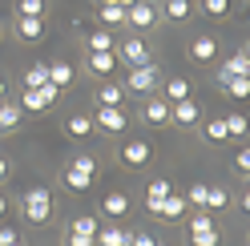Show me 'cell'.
I'll list each match as a JSON object with an SVG mask.
<instances>
[{"instance_id": "cell-45", "label": "cell", "mask_w": 250, "mask_h": 246, "mask_svg": "<svg viewBox=\"0 0 250 246\" xmlns=\"http://www.w3.org/2000/svg\"><path fill=\"white\" fill-rule=\"evenodd\" d=\"M4 214H8V202H4V194H0V218H4Z\"/></svg>"}, {"instance_id": "cell-27", "label": "cell", "mask_w": 250, "mask_h": 246, "mask_svg": "<svg viewBox=\"0 0 250 246\" xmlns=\"http://www.w3.org/2000/svg\"><path fill=\"white\" fill-rule=\"evenodd\" d=\"M65 186L73 194H85V190H93V178L89 174H77V170H65Z\"/></svg>"}, {"instance_id": "cell-18", "label": "cell", "mask_w": 250, "mask_h": 246, "mask_svg": "<svg viewBox=\"0 0 250 246\" xmlns=\"http://www.w3.org/2000/svg\"><path fill=\"white\" fill-rule=\"evenodd\" d=\"M158 218H166V222L186 218V198H182V194H169L166 202H162V210H158Z\"/></svg>"}, {"instance_id": "cell-46", "label": "cell", "mask_w": 250, "mask_h": 246, "mask_svg": "<svg viewBox=\"0 0 250 246\" xmlns=\"http://www.w3.org/2000/svg\"><path fill=\"white\" fill-rule=\"evenodd\" d=\"M153 246H169V242H153Z\"/></svg>"}, {"instance_id": "cell-7", "label": "cell", "mask_w": 250, "mask_h": 246, "mask_svg": "<svg viewBox=\"0 0 250 246\" xmlns=\"http://www.w3.org/2000/svg\"><path fill=\"white\" fill-rule=\"evenodd\" d=\"M186 57L198 61V65H210V61H218V41H214L210 33H202V37H194V41H190Z\"/></svg>"}, {"instance_id": "cell-5", "label": "cell", "mask_w": 250, "mask_h": 246, "mask_svg": "<svg viewBox=\"0 0 250 246\" xmlns=\"http://www.w3.org/2000/svg\"><path fill=\"white\" fill-rule=\"evenodd\" d=\"M153 24H158V8L149 0H137L125 8V28H153Z\"/></svg>"}, {"instance_id": "cell-28", "label": "cell", "mask_w": 250, "mask_h": 246, "mask_svg": "<svg viewBox=\"0 0 250 246\" xmlns=\"http://www.w3.org/2000/svg\"><path fill=\"white\" fill-rule=\"evenodd\" d=\"M166 20H186L190 17V0H166Z\"/></svg>"}, {"instance_id": "cell-8", "label": "cell", "mask_w": 250, "mask_h": 246, "mask_svg": "<svg viewBox=\"0 0 250 246\" xmlns=\"http://www.w3.org/2000/svg\"><path fill=\"white\" fill-rule=\"evenodd\" d=\"M129 210H133V202H129V194H125V190H109L105 194V202H101V214H105V218H129Z\"/></svg>"}, {"instance_id": "cell-15", "label": "cell", "mask_w": 250, "mask_h": 246, "mask_svg": "<svg viewBox=\"0 0 250 246\" xmlns=\"http://www.w3.org/2000/svg\"><path fill=\"white\" fill-rule=\"evenodd\" d=\"M117 65H121L117 53H89V73L93 77H113Z\"/></svg>"}, {"instance_id": "cell-3", "label": "cell", "mask_w": 250, "mask_h": 246, "mask_svg": "<svg viewBox=\"0 0 250 246\" xmlns=\"http://www.w3.org/2000/svg\"><path fill=\"white\" fill-rule=\"evenodd\" d=\"M117 61H125L129 69H137V65H149L153 61V53H149V44L142 41V37H125V41H117Z\"/></svg>"}, {"instance_id": "cell-31", "label": "cell", "mask_w": 250, "mask_h": 246, "mask_svg": "<svg viewBox=\"0 0 250 246\" xmlns=\"http://www.w3.org/2000/svg\"><path fill=\"white\" fill-rule=\"evenodd\" d=\"M69 170H77V174H89V178H97V162H93L89 153H77V158L69 162Z\"/></svg>"}, {"instance_id": "cell-23", "label": "cell", "mask_w": 250, "mask_h": 246, "mask_svg": "<svg viewBox=\"0 0 250 246\" xmlns=\"http://www.w3.org/2000/svg\"><path fill=\"white\" fill-rule=\"evenodd\" d=\"M21 125V105H4L0 101V133H12Z\"/></svg>"}, {"instance_id": "cell-22", "label": "cell", "mask_w": 250, "mask_h": 246, "mask_svg": "<svg viewBox=\"0 0 250 246\" xmlns=\"http://www.w3.org/2000/svg\"><path fill=\"white\" fill-rule=\"evenodd\" d=\"M49 97L41 93V89H24V97H21V109H28V113H41V109H49Z\"/></svg>"}, {"instance_id": "cell-37", "label": "cell", "mask_w": 250, "mask_h": 246, "mask_svg": "<svg viewBox=\"0 0 250 246\" xmlns=\"http://www.w3.org/2000/svg\"><path fill=\"white\" fill-rule=\"evenodd\" d=\"M202 12H206V17H226L230 0H202Z\"/></svg>"}, {"instance_id": "cell-40", "label": "cell", "mask_w": 250, "mask_h": 246, "mask_svg": "<svg viewBox=\"0 0 250 246\" xmlns=\"http://www.w3.org/2000/svg\"><path fill=\"white\" fill-rule=\"evenodd\" d=\"M158 238L153 234H146V230H137V234H129V246H153Z\"/></svg>"}, {"instance_id": "cell-14", "label": "cell", "mask_w": 250, "mask_h": 246, "mask_svg": "<svg viewBox=\"0 0 250 246\" xmlns=\"http://www.w3.org/2000/svg\"><path fill=\"white\" fill-rule=\"evenodd\" d=\"M93 246H129V230H121V226H97Z\"/></svg>"}, {"instance_id": "cell-11", "label": "cell", "mask_w": 250, "mask_h": 246, "mask_svg": "<svg viewBox=\"0 0 250 246\" xmlns=\"http://www.w3.org/2000/svg\"><path fill=\"white\" fill-rule=\"evenodd\" d=\"M169 194H174V186H169L166 178H153L149 186H146V210H149V214H158V210H162V202H166Z\"/></svg>"}, {"instance_id": "cell-19", "label": "cell", "mask_w": 250, "mask_h": 246, "mask_svg": "<svg viewBox=\"0 0 250 246\" xmlns=\"http://www.w3.org/2000/svg\"><path fill=\"white\" fill-rule=\"evenodd\" d=\"M65 133H69V137H77V142H81V137H89V133H93V117L73 113V117L65 121Z\"/></svg>"}, {"instance_id": "cell-17", "label": "cell", "mask_w": 250, "mask_h": 246, "mask_svg": "<svg viewBox=\"0 0 250 246\" xmlns=\"http://www.w3.org/2000/svg\"><path fill=\"white\" fill-rule=\"evenodd\" d=\"M125 85H117V81H105L101 89H97V105H125Z\"/></svg>"}, {"instance_id": "cell-41", "label": "cell", "mask_w": 250, "mask_h": 246, "mask_svg": "<svg viewBox=\"0 0 250 246\" xmlns=\"http://www.w3.org/2000/svg\"><path fill=\"white\" fill-rule=\"evenodd\" d=\"M12 242H21V234L12 226H0V246H12Z\"/></svg>"}, {"instance_id": "cell-6", "label": "cell", "mask_w": 250, "mask_h": 246, "mask_svg": "<svg viewBox=\"0 0 250 246\" xmlns=\"http://www.w3.org/2000/svg\"><path fill=\"white\" fill-rule=\"evenodd\" d=\"M149 158H153V145L146 142V137H137V142H125V149H121V165H129V170H142Z\"/></svg>"}, {"instance_id": "cell-44", "label": "cell", "mask_w": 250, "mask_h": 246, "mask_svg": "<svg viewBox=\"0 0 250 246\" xmlns=\"http://www.w3.org/2000/svg\"><path fill=\"white\" fill-rule=\"evenodd\" d=\"M8 178V158H0V182Z\"/></svg>"}, {"instance_id": "cell-13", "label": "cell", "mask_w": 250, "mask_h": 246, "mask_svg": "<svg viewBox=\"0 0 250 246\" xmlns=\"http://www.w3.org/2000/svg\"><path fill=\"white\" fill-rule=\"evenodd\" d=\"M218 77H250V53H246V49H234V57L222 61Z\"/></svg>"}, {"instance_id": "cell-29", "label": "cell", "mask_w": 250, "mask_h": 246, "mask_svg": "<svg viewBox=\"0 0 250 246\" xmlns=\"http://www.w3.org/2000/svg\"><path fill=\"white\" fill-rule=\"evenodd\" d=\"M69 234H85V238H93V234H97V222H93V214H81V218H73Z\"/></svg>"}, {"instance_id": "cell-10", "label": "cell", "mask_w": 250, "mask_h": 246, "mask_svg": "<svg viewBox=\"0 0 250 246\" xmlns=\"http://www.w3.org/2000/svg\"><path fill=\"white\" fill-rule=\"evenodd\" d=\"M17 37H21L24 44L44 41V17H17Z\"/></svg>"}, {"instance_id": "cell-36", "label": "cell", "mask_w": 250, "mask_h": 246, "mask_svg": "<svg viewBox=\"0 0 250 246\" xmlns=\"http://www.w3.org/2000/svg\"><path fill=\"white\" fill-rule=\"evenodd\" d=\"M226 202H230V194L210 186V194H206V206H202V210H226Z\"/></svg>"}, {"instance_id": "cell-26", "label": "cell", "mask_w": 250, "mask_h": 246, "mask_svg": "<svg viewBox=\"0 0 250 246\" xmlns=\"http://www.w3.org/2000/svg\"><path fill=\"white\" fill-rule=\"evenodd\" d=\"M41 85H49V65L24 69V89H41Z\"/></svg>"}, {"instance_id": "cell-1", "label": "cell", "mask_w": 250, "mask_h": 246, "mask_svg": "<svg viewBox=\"0 0 250 246\" xmlns=\"http://www.w3.org/2000/svg\"><path fill=\"white\" fill-rule=\"evenodd\" d=\"M21 214H24V222L44 226V222H49V214H53V194L44 190V186L24 190V198H21Z\"/></svg>"}, {"instance_id": "cell-2", "label": "cell", "mask_w": 250, "mask_h": 246, "mask_svg": "<svg viewBox=\"0 0 250 246\" xmlns=\"http://www.w3.org/2000/svg\"><path fill=\"white\" fill-rule=\"evenodd\" d=\"M153 89H158V61H149V65H137V69H129V77H125V93L149 97Z\"/></svg>"}, {"instance_id": "cell-35", "label": "cell", "mask_w": 250, "mask_h": 246, "mask_svg": "<svg viewBox=\"0 0 250 246\" xmlns=\"http://www.w3.org/2000/svg\"><path fill=\"white\" fill-rule=\"evenodd\" d=\"M202 133H206V142H214V145H218V142H226V137H230V133H226V121H222V117H218V121H210V125L202 129Z\"/></svg>"}, {"instance_id": "cell-32", "label": "cell", "mask_w": 250, "mask_h": 246, "mask_svg": "<svg viewBox=\"0 0 250 246\" xmlns=\"http://www.w3.org/2000/svg\"><path fill=\"white\" fill-rule=\"evenodd\" d=\"M190 246H222V234H218V226L202 230V234H190Z\"/></svg>"}, {"instance_id": "cell-33", "label": "cell", "mask_w": 250, "mask_h": 246, "mask_svg": "<svg viewBox=\"0 0 250 246\" xmlns=\"http://www.w3.org/2000/svg\"><path fill=\"white\" fill-rule=\"evenodd\" d=\"M17 17H44V0H17Z\"/></svg>"}, {"instance_id": "cell-43", "label": "cell", "mask_w": 250, "mask_h": 246, "mask_svg": "<svg viewBox=\"0 0 250 246\" xmlns=\"http://www.w3.org/2000/svg\"><path fill=\"white\" fill-rule=\"evenodd\" d=\"M97 4H121V8H129V4H137V0H97Z\"/></svg>"}, {"instance_id": "cell-12", "label": "cell", "mask_w": 250, "mask_h": 246, "mask_svg": "<svg viewBox=\"0 0 250 246\" xmlns=\"http://www.w3.org/2000/svg\"><path fill=\"white\" fill-rule=\"evenodd\" d=\"M142 117L149 121V125H169V101L166 97H146Z\"/></svg>"}, {"instance_id": "cell-20", "label": "cell", "mask_w": 250, "mask_h": 246, "mask_svg": "<svg viewBox=\"0 0 250 246\" xmlns=\"http://www.w3.org/2000/svg\"><path fill=\"white\" fill-rule=\"evenodd\" d=\"M162 97H166L169 105H174V101H186V97H190V81H186V77H169Z\"/></svg>"}, {"instance_id": "cell-39", "label": "cell", "mask_w": 250, "mask_h": 246, "mask_svg": "<svg viewBox=\"0 0 250 246\" xmlns=\"http://www.w3.org/2000/svg\"><path fill=\"white\" fill-rule=\"evenodd\" d=\"M234 170H238V174L250 170V149H238V153H234Z\"/></svg>"}, {"instance_id": "cell-34", "label": "cell", "mask_w": 250, "mask_h": 246, "mask_svg": "<svg viewBox=\"0 0 250 246\" xmlns=\"http://www.w3.org/2000/svg\"><path fill=\"white\" fill-rule=\"evenodd\" d=\"M206 194H210V186H206V182H198V186H190V194H186V206H206Z\"/></svg>"}, {"instance_id": "cell-24", "label": "cell", "mask_w": 250, "mask_h": 246, "mask_svg": "<svg viewBox=\"0 0 250 246\" xmlns=\"http://www.w3.org/2000/svg\"><path fill=\"white\" fill-rule=\"evenodd\" d=\"M218 85L230 89V97H246L250 93V77H218Z\"/></svg>"}, {"instance_id": "cell-4", "label": "cell", "mask_w": 250, "mask_h": 246, "mask_svg": "<svg viewBox=\"0 0 250 246\" xmlns=\"http://www.w3.org/2000/svg\"><path fill=\"white\" fill-rule=\"evenodd\" d=\"M129 125V117H125V105H101L97 117H93V129H105V133H121Z\"/></svg>"}, {"instance_id": "cell-30", "label": "cell", "mask_w": 250, "mask_h": 246, "mask_svg": "<svg viewBox=\"0 0 250 246\" xmlns=\"http://www.w3.org/2000/svg\"><path fill=\"white\" fill-rule=\"evenodd\" d=\"M202 230H214V214H210V210L190 214V234H202Z\"/></svg>"}, {"instance_id": "cell-42", "label": "cell", "mask_w": 250, "mask_h": 246, "mask_svg": "<svg viewBox=\"0 0 250 246\" xmlns=\"http://www.w3.org/2000/svg\"><path fill=\"white\" fill-rule=\"evenodd\" d=\"M69 246H93V238H85V234H69Z\"/></svg>"}, {"instance_id": "cell-25", "label": "cell", "mask_w": 250, "mask_h": 246, "mask_svg": "<svg viewBox=\"0 0 250 246\" xmlns=\"http://www.w3.org/2000/svg\"><path fill=\"white\" fill-rule=\"evenodd\" d=\"M101 24L105 28H121L125 24V8L121 4H101Z\"/></svg>"}, {"instance_id": "cell-21", "label": "cell", "mask_w": 250, "mask_h": 246, "mask_svg": "<svg viewBox=\"0 0 250 246\" xmlns=\"http://www.w3.org/2000/svg\"><path fill=\"white\" fill-rule=\"evenodd\" d=\"M117 49V41L109 28H97V33H89V53H113Z\"/></svg>"}, {"instance_id": "cell-16", "label": "cell", "mask_w": 250, "mask_h": 246, "mask_svg": "<svg viewBox=\"0 0 250 246\" xmlns=\"http://www.w3.org/2000/svg\"><path fill=\"white\" fill-rule=\"evenodd\" d=\"M73 65H69V61H53V65H49V85H57L61 89V93H65V89L73 85Z\"/></svg>"}, {"instance_id": "cell-38", "label": "cell", "mask_w": 250, "mask_h": 246, "mask_svg": "<svg viewBox=\"0 0 250 246\" xmlns=\"http://www.w3.org/2000/svg\"><path fill=\"white\" fill-rule=\"evenodd\" d=\"M222 121H226V133H230V137H242V133H246V117H242V113H230V117H222Z\"/></svg>"}, {"instance_id": "cell-9", "label": "cell", "mask_w": 250, "mask_h": 246, "mask_svg": "<svg viewBox=\"0 0 250 246\" xmlns=\"http://www.w3.org/2000/svg\"><path fill=\"white\" fill-rule=\"evenodd\" d=\"M169 121H174V125H198V121H202V109H198V101H194V97H186V101H174V105H169Z\"/></svg>"}]
</instances>
